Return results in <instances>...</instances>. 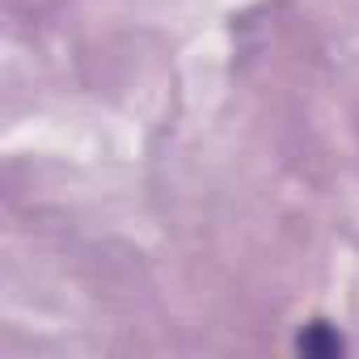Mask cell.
Listing matches in <instances>:
<instances>
[{
  "label": "cell",
  "instance_id": "6da1fadb",
  "mask_svg": "<svg viewBox=\"0 0 359 359\" xmlns=\"http://www.w3.org/2000/svg\"><path fill=\"white\" fill-rule=\"evenodd\" d=\"M296 351L300 355H309V359H334V355H342L346 351V342H342V334L330 325V321H309L300 334H296Z\"/></svg>",
  "mask_w": 359,
  "mask_h": 359
}]
</instances>
